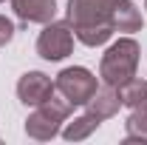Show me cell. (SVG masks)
I'll return each mask as SVG.
<instances>
[{"mask_svg": "<svg viewBox=\"0 0 147 145\" xmlns=\"http://www.w3.org/2000/svg\"><path fill=\"white\" fill-rule=\"evenodd\" d=\"M122 105H127L130 111H144L147 108V80H127L122 88Z\"/></svg>", "mask_w": 147, "mask_h": 145, "instance_id": "10", "label": "cell"}, {"mask_svg": "<svg viewBox=\"0 0 147 145\" xmlns=\"http://www.w3.org/2000/svg\"><path fill=\"white\" fill-rule=\"evenodd\" d=\"M0 3H3V0H0Z\"/></svg>", "mask_w": 147, "mask_h": 145, "instance_id": "14", "label": "cell"}, {"mask_svg": "<svg viewBox=\"0 0 147 145\" xmlns=\"http://www.w3.org/2000/svg\"><path fill=\"white\" fill-rule=\"evenodd\" d=\"M85 108L91 111L93 117H99V120H108V117H113L116 111L122 108V94H119V88H113V85L105 83V85L96 88V94L85 103Z\"/></svg>", "mask_w": 147, "mask_h": 145, "instance_id": "8", "label": "cell"}, {"mask_svg": "<svg viewBox=\"0 0 147 145\" xmlns=\"http://www.w3.org/2000/svg\"><path fill=\"white\" fill-rule=\"evenodd\" d=\"M54 83H51V77L48 74H42V71H28V74H23L20 77V83H17V97H20V103L23 105H42L51 94H54Z\"/></svg>", "mask_w": 147, "mask_h": 145, "instance_id": "6", "label": "cell"}, {"mask_svg": "<svg viewBox=\"0 0 147 145\" xmlns=\"http://www.w3.org/2000/svg\"><path fill=\"white\" fill-rule=\"evenodd\" d=\"M11 9L23 23H51L57 14V0H11Z\"/></svg>", "mask_w": 147, "mask_h": 145, "instance_id": "7", "label": "cell"}, {"mask_svg": "<svg viewBox=\"0 0 147 145\" xmlns=\"http://www.w3.org/2000/svg\"><path fill=\"white\" fill-rule=\"evenodd\" d=\"M110 23H113V31H139L142 29V12L130 0H116Z\"/></svg>", "mask_w": 147, "mask_h": 145, "instance_id": "9", "label": "cell"}, {"mask_svg": "<svg viewBox=\"0 0 147 145\" xmlns=\"http://www.w3.org/2000/svg\"><path fill=\"white\" fill-rule=\"evenodd\" d=\"M125 142H147V111H133L125 122Z\"/></svg>", "mask_w": 147, "mask_h": 145, "instance_id": "12", "label": "cell"}, {"mask_svg": "<svg viewBox=\"0 0 147 145\" xmlns=\"http://www.w3.org/2000/svg\"><path fill=\"white\" fill-rule=\"evenodd\" d=\"M54 88H57V94H62L71 105H85L93 94H96L99 83H96V74H91L88 68L71 66V68H62V71L57 74Z\"/></svg>", "mask_w": 147, "mask_h": 145, "instance_id": "4", "label": "cell"}, {"mask_svg": "<svg viewBox=\"0 0 147 145\" xmlns=\"http://www.w3.org/2000/svg\"><path fill=\"white\" fill-rule=\"evenodd\" d=\"M11 37H14V23H11L9 17L0 14V46H9Z\"/></svg>", "mask_w": 147, "mask_h": 145, "instance_id": "13", "label": "cell"}, {"mask_svg": "<svg viewBox=\"0 0 147 145\" xmlns=\"http://www.w3.org/2000/svg\"><path fill=\"white\" fill-rule=\"evenodd\" d=\"M74 49V29L68 20H59V23H45V29L40 31L37 37V54L42 57V60H65V57L71 54Z\"/></svg>", "mask_w": 147, "mask_h": 145, "instance_id": "5", "label": "cell"}, {"mask_svg": "<svg viewBox=\"0 0 147 145\" xmlns=\"http://www.w3.org/2000/svg\"><path fill=\"white\" fill-rule=\"evenodd\" d=\"M113 6L116 0H68V23L74 37L85 46H102L113 37Z\"/></svg>", "mask_w": 147, "mask_h": 145, "instance_id": "1", "label": "cell"}, {"mask_svg": "<svg viewBox=\"0 0 147 145\" xmlns=\"http://www.w3.org/2000/svg\"><path fill=\"white\" fill-rule=\"evenodd\" d=\"M74 105L59 94H51L42 105H34V111L28 114V120H26V134L31 137V140H40V142H45V140H51L59 134V128L62 122L71 117Z\"/></svg>", "mask_w": 147, "mask_h": 145, "instance_id": "3", "label": "cell"}, {"mask_svg": "<svg viewBox=\"0 0 147 145\" xmlns=\"http://www.w3.org/2000/svg\"><path fill=\"white\" fill-rule=\"evenodd\" d=\"M99 122H102L99 117H93L91 111H85L82 117H76L74 122H68V125L62 128V137H65L68 142H79V140H88L93 131L99 128Z\"/></svg>", "mask_w": 147, "mask_h": 145, "instance_id": "11", "label": "cell"}, {"mask_svg": "<svg viewBox=\"0 0 147 145\" xmlns=\"http://www.w3.org/2000/svg\"><path fill=\"white\" fill-rule=\"evenodd\" d=\"M136 68H139V43L133 37H119L102 54L99 77L102 83H108L113 88H122L127 80L136 77Z\"/></svg>", "mask_w": 147, "mask_h": 145, "instance_id": "2", "label": "cell"}, {"mask_svg": "<svg viewBox=\"0 0 147 145\" xmlns=\"http://www.w3.org/2000/svg\"><path fill=\"white\" fill-rule=\"evenodd\" d=\"M144 111H147V108H144Z\"/></svg>", "mask_w": 147, "mask_h": 145, "instance_id": "15", "label": "cell"}]
</instances>
